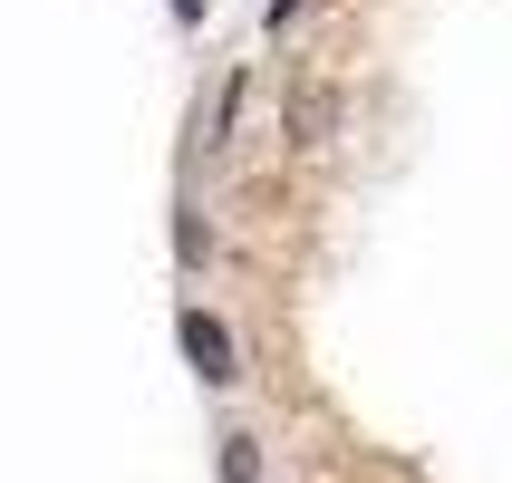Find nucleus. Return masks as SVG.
Returning <instances> with one entry per match:
<instances>
[{
    "instance_id": "f257e3e1",
    "label": "nucleus",
    "mask_w": 512,
    "mask_h": 483,
    "mask_svg": "<svg viewBox=\"0 0 512 483\" xmlns=\"http://www.w3.org/2000/svg\"><path fill=\"white\" fill-rule=\"evenodd\" d=\"M174 339H184V358H194L203 387H232V377H242V358H232V329H223L213 310H184V319H174Z\"/></svg>"
},
{
    "instance_id": "f03ea898",
    "label": "nucleus",
    "mask_w": 512,
    "mask_h": 483,
    "mask_svg": "<svg viewBox=\"0 0 512 483\" xmlns=\"http://www.w3.org/2000/svg\"><path fill=\"white\" fill-rule=\"evenodd\" d=\"M223 483H261V445L252 435H223Z\"/></svg>"
},
{
    "instance_id": "7ed1b4c3",
    "label": "nucleus",
    "mask_w": 512,
    "mask_h": 483,
    "mask_svg": "<svg viewBox=\"0 0 512 483\" xmlns=\"http://www.w3.org/2000/svg\"><path fill=\"white\" fill-rule=\"evenodd\" d=\"M203 10H213V0H174V20H184V29H194V20H203Z\"/></svg>"
}]
</instances>
